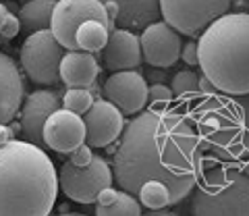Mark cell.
Returning a JSON list of instances; mask_svg holds the SVG:
<instances>
[{
  "mask_svg": "<svg viewBox=\"0 0 249 216\" xmlns=\"http://www.w3.org/2000/svg\"><path fill=\"white\" fill-rule=\"evenodd\" d=\"M121 135L112 160V175L121 189L135 196L142 183L162 181L170 191V206L191 194L206 164L197 131L185 110L143 108Z\"/></svg>",
  "mask_w": 249,
  "mask_h": 216,
  "instance_id": "obj_1",
  "label": "cell"
},
{
  "mask_svg": "<svg viewBox=\"0 0 249 216\" xmlns=\"http://www.w3.org/2000/svg\"><path fill=\"white\" fill-rule=\"evenodd\" d=\"M58 196V173L40 145L9 140L0 145V216H46Z\"/></svg>",
  "mask_w": 249,
  "mask_h": 216,
  "instance_id": "obj_2",
  "label": "cell"
},
{
  "mask_svg": "<svg viewBox=\"0 0 249 216\" xmlns=\"http://www.w3.org/2000/svg\"><path fill=\"white\" fill-rule=\"evenodd\" d=\"M183 110L197 131L204 164L249 168V94H199ZM206 168V166H204Z\"/></svg>",
  "mask_w": 249,
  "mask_h": 216,
  "instance_id": "obj_3",
  "label": "cell"
},
{
  "mask_svg": "<svg viewBox=\"0 0 249 216\" xmlns=\"http://www.w3.org/2000/svg\"><path fill=\"white\" fill-rule=\"evenodd\" d=\"M199 67L222 94H249V13H224L197 40Z\"/></svg>",
  "mask_w": 249,
  "mask_h": 216,
  "instance_id": "obj_4",
  "label": "cell"
},
{
  "mask_svg": "<svg viewBox=\"0 0 249 216\" xmlns=\"http://www.w3.org/2000/svg\"><path fill=\"white\" fill-rule=\"evenodd\" d=\"M189 196L196 216H249V177L237 166L210 164Z\"/></svg>",
  "mask_w": 249,
  "mask_h": 216,
  "instance_id": "obj_5",
  "label": "cell"
},
{
  "mask_svg": "<svg viewBox=\"0 0 249 216\" xmlns=\"http://www.w3.org/2000/svg\"><path fill=\"white\" fill-rule=\"evenodd\" d=\"M65 52L67 48L54 37V34L48 27V29L31 32L25 37L19 52V58H21L23 71H25V75L31 81L37 83V86L50 88L60 81L58 67Z\"/></svg>",
  "mask_w": 249,
  "mask_h": 216,
  "instance_id": "obj_6",
  "label": "cell"
},
{
  "mask_svg": "<svg viewBox=\"0 0 249 216\" xmlns=\"http://www.w3.org/2000/svg\"><path fill=\"white\" fill-rule=\"evenodd\" d=\"M112 168L102 156H93L88 166H75L67 160L58 173L60 191L77 204H93L100 191L112 185Z\"/></svg>",
  "mask_w": 249,
  "mask_h": 216,
  "instance_id": "obj_7",
  "label": "cell"
},
{
  "mask_svg": "<svg viewBox=\"0 0 249 216\" xmlns=\"http://www.w3.org/2000/svg\"><path fill=\"white\" fill-rule=\"evenodd\" d=\"M229 9L231 0H160L162 19L185 36L201 34Z\"/></svg>",
  "mask_w": 249,
  "mask_h": 216,
  "instance_id": "obj_8",
  "label": "cell"
},
{
  "mask_svg": "<svg viewBox=\"0 0 249 216\" xmlns=\"http://www.w3.org/2000/svg\"><path fill=\"white\" fill-rule=\"evenodd\" d=\"M89 19L104 23L110 32L114 29V23L100 0H58L52 11L50 32L67 50H77L75 32L83 21Z\"/></svg>",
  "mask_w": 249,
  "mask_h": 216,
  "instance_id": "obj_9",
  "label": "cell"
},
{
  "mask_svg": "<svg viewBox=\"0 0 249 216\" xmlns=\"http://www.w3.org/2000/svg\"><path fill=\"white\" fill-rule=\"evenodd\" d=\"M139 44H142L143 60L152 67L168 69L181 58V34L170 27L166 21H154L145 25Z\"/></svg>",
  "mask_w": 249,
  "mask_h": 216,
  "instance_id": "obj_10",
  "label": "cell"
},
{
  "mask_svg": "<svg viewBox=\"0 0 249 216\" xmlns=\"http://www.w3.org/2000/svg\"><path fill=\"white\" fill-rule=\"evenodd\" d=\"M104 98L112 102L123 114L142 112L147 106V83L142 73L135 69H124V71H114L104 83Z\"/></svg>",
  "mask_w": 249,
  "mask_h": 216,
  "instance_id": "obj_11",
  "label": "cell"
},
{
  "mask_svg": "<svg viewBox=\"0 0 249 216\" xmlns=\"http://www.w3.org/2000/svg\"><path fill=\"white\" fill-rule=\"evenodd\" d=\"M85 125V144L91 148H108L123 133L124 117L108 100H93L89 110L81 114Z\"/></svg>",
  "mask_w": 249,
  "mask_h": 216,
  "instance_id": "obj_12",
  "label": "cell"
},
{
  "mask_svg": "<svg viewBox=\"0 0 249 216\" xmlns=\"http://www.w3.org/2000/svg\"><path fill=\"white\" fill-rule=\"evenodd\" d=\"M42 137L46 148L58 154H71L77 145L85 142V125L81 114H75L60 106L46 119Z\"/></svg>",
  "mask_w": 249,
  "mask_h": 216,
  "instance_id": "obj_13",
  "label": "cell"
},
{
  "mask_svg": "<svg viewBox=\"0 0 249 216\" xmlns=\"http://www.w3.org/2000/svg\"><path fill=\"white\" fill-rule=\"evenodd\" d=\"M60 106L62 102L56 91H52V90L31 91L25 98V104H21V123H19L27 142L44 148V137H42L44 123Z\"/></svg>",
  "mask_w": 249,
  "mask_h": 216,
  "instance_id": "obj_14",
  "label": "cell"
},
{
  "mask_svg": "<svg viewBox=\"0 0 249 216\" xmlns=\"http://www.w3.org/2000/svg\"><path fill=\"white\" fill-rule=\"evenodd\" d=\"M108 71H124L142 65V44L139 37L127 27H114L108 34V42L100 50Z\"/></svg>",
  "mask_w": 249,
  "mask_h": 216,
  "instance_id": "obj_15",
  "label": "cell"
},
{
  "mask_svg": "<svg viewBox=\"0 0 249 216\" xmlns=\"http://www.w3.org/2000/svg\"><path fill=\"white\" fill-rule=\"evenodd\" d=\"M114 25L142 29L160 17V0H100Z\"/></svg>",
  "mask_w": 249,
  "mask_h": 216,
  "instance_id": "obj_16",
  "label": "cell"
},
{
  "mask_svg": "<svg viewBox=\"0 0 249 216\" xmlns=\"http://www.w3.org/2000/svg\"><path fill=\"white\" fill-rule=\"evenodd\" d=\"M23 75L9 54L0 52V123L17 117L23 104Z\"/></svg>",
  "mask_w": 249,
  "mask_h": 216,
  "instance_id": "obj_17",
  "label": "cell"
},
{
  "mask_svg": "<svg viewBox=\"0 0 249 216\" xmlns=\"http://www.w3.org/2000/svg\"><path fill=\"white\" fill-rule=\"evenodd\" d=\"M58 75L67 88H91L100 75V67L93 52L67 50L60 60Z\"/></svg>",
  "mask_w": 249,
  "mask_h": 216,
  "instance_id": "obj_18",
  "label": "cell"
},
{
  "mask_svg": "<svg viewBox=\"0 0 249 216\" xmlns=\"http://www.w3.org/2000/svg\"><path fill=\"white\" fill-rule=\"evenodd\" d=\"M54 4H56V0H29V2H23L21 9L17 11L21 27H25L27 32L48 29Z\"/></svg>",
  "mask_w": 249,
  "mask_h": 216,
  "instance_id": "obj_19",
  "label": "cell"
},
{
  "mask_svg": "<svg viewBox=\"0 0 249 216\" xmlns=\"http://www.w3.org/2000/svg\"><path fill=\"white\" fill-rule=\"evenodd\" d=\"M108 29L104 23L100 21H83L75 32V42H77V50H85V52H100L104 48V44L108 42Z\"/></svg>",
  "mask_w": 249,
  "mask_h": 216,
  "instance_id": "obj_20",
  "label": "cell"
},
{
  "mask_svg": "<svg viewBox=\"0 0 249 216\" xmlns=\"http://www.w3.org/2000/svg\"><path fill=\"white\" fill-rule=\"evenodd\" d=\"M139 202H142V206L150 208V210H160V208H166L170 206V191L168 187L162 181H145L142 183V187L137 189Z\"/></svg>",
  "mask_w": 249,
  "mask_h": 216,
  "instance_id": "obj_21",
  "label": "cell"
},
{
  "mask_svg": "<svg viewBox=\"0 0 249 216\" xmlns=\"http://www.w3.org/2000/svg\"><path fill=\"white\" fill-rule=\"evenodd\" d=\"M170 90H173V96L178 98L183 104L196 100L201 91H199V75L185 69V71H178L173 77V83H170Z\"/></svg>",
  "mask_w": 249,
  "mask_h": 216,
  "instance_id": "obj_22",
  "label": "cell"
},
{
  "mask_svg": "<svg viewBox=\"0 0 249 216\" xmlns=\"http://www.w3.org/2000/svg\"><path fill=\"white\" fill-rule=\"evenodd\" d=\"M98 216H139L142 214V204L133 198L129 191H119V196L112 204L108 206H96Z\"/></svg>",
  "mask_w": 249,
  "mask_h": 216,
  "instance_id": "obj_23",
  "label": "cell"
},
{
  "mask_svg": "<svg viewBox=\"0 0 249 216\" xmlns=\"http://www.w3.org/2000/svg\"><path fill=\"white\" fill-rule=\"evenodd\" d=\"M60 102H62V108H67V110H71L75 114H85L93 104V94L89 88H69L65 91V96L60 98Z\"/></svg>",
  "mask_w": 249,
  "mask_h": 216,
  "instance_id": "obj_24",
  "label": "cell"
},
{
  "mask_svg": "<svg viewBox=\"0 0 249 216\" xmlns=\"http://www.w3.org/2000/svg\"><path fill=\"white\" fill-rule=\"evenodd\" d=\"M173 90L166 88L164 83L156 81L154 86H147V104H152L154 108H168L173 104Z\"/></svg>",
  "mask_w": 249,
  "mask_h": 216,
  "instance_id": "obj_25",
  "label": "cell"
},
{
  "mask_svg": "<svg viewBox=\"0 0 249 216\" xmlns=\"http://www.w3.org/2000/svg\"><path fill=\"white\" fill-rule=\"evenodd\" d=\"M93 160V154H91V145L88 144H79L77 148L69 154V162H73L75 166H88L89 162Z\"/></svg>",
  "mask_w": 249,
  "mask_h": 216,
  "instance_id": "obj_26",
  "label": "cell"
},
{
  "mask_svg": "<svg viewBox=\"0 0 249 216\" xmlns=\"http://www.w3.org/2000/svg\"><path fill=\"white\" fill-rule=\"evenodd\" d=\"M19 32H21L19 17L17 15H13V13H9L6 15V19H4V23H2V27H0V37H2V40H13L15 36H19Z\"/></svg>",
  "mask_w": 249,
  "mask_h": 216,
  "instance_id": "obj_27",
  "label": "cell"
},
{
  "mask_svg": "<svg viewBox=\"0 0 249 216\" xmlns=\"http://www.w3.org/2000/svg\"><path fill=\"white\" fill-rule=\"evenodd\" d=\"M181 58H183L189 67H196V65L199 63V56H197V42H187L183 48H181Z\"/></svg>",
  "mask_w": 249,
  "mask_h": 216,
  "instance_id": "obj_28",
  "label": "cell"
},
{
  "mask_svg": "<svg viewBox=\"0 0 249 216\" xmlns=\"http://www.w3.org/2000/svg\"><path fill=\"white\" fill-rule=\"evenodd\" d=\"M116 196H119V191H116L112 185H108V187H104L102 191L98 194V198H96V206H108V204H112L114 199H116Z\"/></svg>",
  "mask_w": 249,
  "mask_h": 216,
  "instance_id": "obj_29",
  "label": "cell"
},
{
  "mask_svg": "<svg viewBox=\"0 0 249 216\" xmlns=\"http://www.w3.org/2000/svg\"><path fill=\"white\" fill-rule=\"evenodd\" d=\"M199 91L201 94H216V91H220V90H218L214 83L204 75V77H199Z\"/></svg>",
  "mask_w": 249,
  "mask_h": 216,
  "instance_id": "obj_30",
  "label": "cell"
},
{
  "mask_svg": "<svg viewBox=\"0 0 249 216\" xmlns=\"http://www.w3.org/2000/svg\"><path fill=\"white\" fill-rule=\"evenodd\" d=\"M13 137H15V129L4 125V123H0V145L6 144L9 140H13Z\"/></svg>",
  "mask_w": 249,
  "mask_h": 216,
  "instance_id": "obj_31",
  "label": "cell"
},
{
  "mask_svg": "<svg viewBox=\"0 0 249 216\" xmlns=\"http://www.w3.org/2000/svg\"><path fill=\"white\" fill-rule=\"evenodd\" d=\"M6 15H9V9L0 2V27H2V23H4V19H6Z\"/></svg>",
  "mask_w": 249,
  "mask_h": 216,
  "instance_id": "obj_32",
  "label": "cell"
},
{
  "mask_svg": "<svg viewBox=\"0 0 249 216\" xmlns=\"http://www.w3.org/2000/svg\"><path fill=\"white\" fill-rule=\"evenodd\" d=\"M23 2H29V0H21V4H23Z\"/></svg>",
  "mask_w": 249,
  "mask_h": 216,
  "instance_id": "obj_33",
  "label": "cell"
},
{
  "mask_svg": "<svg viewBox=\"0 0 249 216\" xmlns=\"http://www.w3.org/2000/svg\"><path fill=\"white\" fill-rule=\"evenodd\" d=\"M0 44H2V37H0Z\"/></svg>",
  "mask_w": 249,
  "mask_h": 216,
  "instance_id": "obj_34",
  "label": "cell"
}]
</instances>
